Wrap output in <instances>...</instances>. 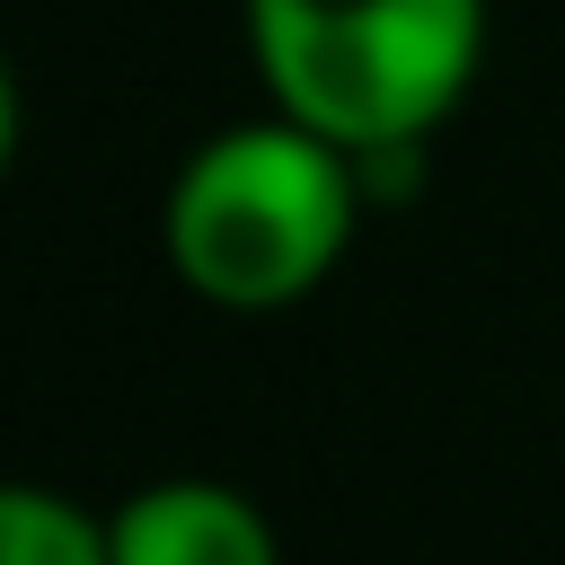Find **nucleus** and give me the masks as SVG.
<instances>
[{"instance_id": "f257e3e1", "label": "nucleus", "mask_w": 565, "mask_h": 565, "mask_svg": "<svg viewBox=\"0 0 565 565\" xmlns=\"http://www.w3.org/2000/svg\"><path fill=\"white\" fill-rule=\"evenodd\" d=\"M362 212H371L362 159L335 150L327 132L291 124L282 106H265V115L221 124L185 150L168 212H159V238H168V265L194 300L265 318V309L309 300L344 265Z\"/></svg>"}, {"instance_id": "f03ea898", "label": "nucleus", "mask_w": 565, "mask_h": 565, "mask_svg": "<svg viewBox=\"0 0 565 565\" xmlns=\"http://www.w3.org/2000/svg\"><path fill=\"white\" fill-rule=\"evenodd\" d=\"M265 106L353 159L424 150L486 62V0H238Z\"/></svg>"}, {"instance_id": "7ed1b4c3", "label": "nucleus", "mask_w": 565, "mask_h": 565, "mask_svg": "<svg viewBox=\"0 0 565 565\" xmlns=\"http://www.w3.org/2000/svg\"><path fill=\"white\" fill-rule=\"evenodd\" d=\"M115 565H282V539L256 494L221 477H150L115 512Z\"/></svg>"}, {"instance_id": "20e7f679", "label": "nucleus", "mask_w": 565, "mask_h": 565, "mask_svg": "<svg viewBox=\"0 0 565 565\" xmlns=\"http://www.w3.org/2000/svg\"><path fill=\"white\" fill-rule=\"evenodd\" d=\"M0 565H115L106 512H88L62 486H9L0 494Z\"/></svg>"}]
</instances>
